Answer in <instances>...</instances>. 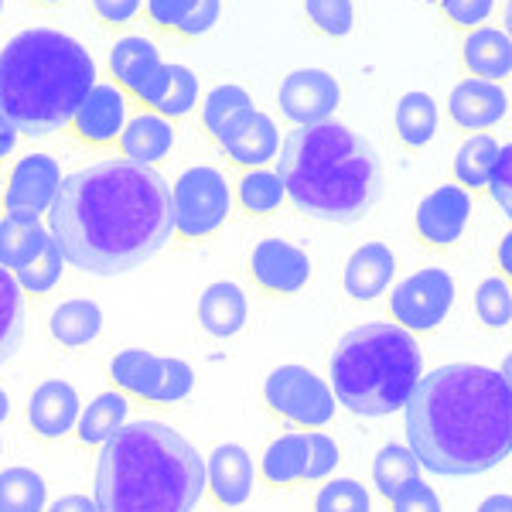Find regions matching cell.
I'll return each instance as SVG.
<instances>
[{
    "label": "cell",
    "mask_w": 512,
    "mask_h": 512,
    "mask_svg": "<svg viewBox=\"0 0 512 512\" xmlns=\"http://www.w3.org/2000/svg\"><path fill=\"white\" fill-rule=\"evenodd\" d=\"M48 233L65 263L93 277H120L151 263L175 236L171 188L158 168L106 161L62 178Z\"/></svg>",
    "instance_id": "obj_1"
},
{
    "label": "cell",
    "mask_w": 512,
    "mask_h": 512,
    "mask_svg": "<svg viewBox=\"0 0 512 512\" xmlns=\"http://www.w3.org/2000/svg\"><path fill=\"white\" fill-rule=\"evenodd\" d=\"M407 448L441 478L499 468L512 448V393L499 369L451 362L420 376L407 407Z\"/></svg>",
    "instance_id": "obj_2"
},
{
    "label": "cell",
    "mask_w": 512,
    "mask_h": 512,
    "mask_svg": "<svg viewBox=\"0 0 512 512\" xmlns=\"http://www.w3.org/2000/svg\"><path fill=\"white\" fill-rule=\"evenodd\" d=\"M205 461L161 420H127L99 448L93 502L99 512H195Z\"/></svg>",
    "instance_id": "obj_3"
},
{
    "label": "cell",
    "mask_w": 512,
    "mask_h": 512,
    "mask_svg": "<svg viewBox=\"0 0 512 512\" xmlns=\"http://www.w3.org/2000/svg\"><path fill=\"white\" fill-rule=\"evenodd\" d=\"M287 202L311 222L349 226L383 198V164L366 137L335 120L297 127L280 144Z\"/></svg>",
    "instance_id": "obj_4"
},
{
    "label": "cell",
    "mask_w": 512,
    "mask_h": 512,
    "mask_svg": "<svg viewBox=\"0 0 512 512\" xmlns=\"http://www.w3.org/2000/svg\"><path fill=\"white\" fill-rule=\"evenodd\" d=\"M93 86V55L62 31L31 28L0 48V113L24 137L38 140L69 130Z\"/></svg>",
    "instance_id": "obj_5"
},
{
    "label": "cell",
    "mask_w": 512,
    "mask_h": 512,
    "mask_svg": "<svg viewBox=\"0 0 512 512\" xmlns=\"http://www.w3.org/2000/svg\"><path fill=\"white\" fill-rule=\"evenodd\" d=\"M420 345L396 321L359 325L338 338L332 352V393L359 417H390L403 410L420 383Z\"/></svg>",
    "instance_id": "obj_6"
},
{
    "label": "cell",
    "mask_w": 512,
    "mask_h": 512,
    "mask_svg": "<svg viewBox=\"0 0 512 512\" xmlns=\"http://www.w3.org/2000/svg\"><path fill=\"white\" fill-rule=\"evenodd\" d=\"M233 212V188L222 171L198 164L181 171L171 185V226L181 243H202L226 226Z\"/></svg>",
    "instance_id": "obj_7"
},
{
    "label": "cell",
    "mask_w": 512,
    "mask_h": 512,
    "mask_svg": "<svg viewBox=\"0 0 512 512\" xmlns=\"http://www.w3.org/2000/svg\"><path fill=\"white\" fill-rule=\"evenodd\" d=\"M110 386L151 407H175L195 390V369L185 359H161L147 349H123L106 366Z\"/></svg>",
    "instance_id": "obj_8"
},
{
    "label": "cell",
    "mask_w": 512,
    "mask_h": 512,
    "mask_svg": "<svg viewBox=\"0 0 512 512\" xmlns=\"http://www.w3.org/2000/svg\"><path fill=\"white\" fill-rule=\"evenodd\" d=\"M263 403L270 407V414H277L280 420H287L294 427H304V431H321L325 424H332L338 407L332 386L315 369L297 366V362L277 366L267 376V383H263Z\"/></svg>",
    "instance_id": "obj_9"
},
{
    "label": "cell",
    "mask_w": 512,
    "mask_h": 512,
    "mask_svg": "<svg viewBox=\"0 0 512 512\" xmlns=\"http://www.w3.org/2000/svg\"><path fill=\"white\" fill-rule=\"evenodd\" d=\"M106 72H110L113 86H120L140 110L158 113L164 89H168V65H164L158 45L151 38L123 35L113 41Z\"/></svg>",
    "instance_id": "obj_10"
},
{
    "label": "cell",
    "mask_w": 512,
    "mask_h": 512,
    "mask_svg": "<svg viewBox=\"0 0 512 512\" xmlns=\"http://www.w3.org/2000/svg\"><path fill=\"white\" fill-rule=\"evenodd\" d=\"M454 308V280L444 270H417L390 291V318L414 335H427L444 325Z\"/></svg>",
    "instance_id": "obj_11"
},
{
    "label": "cell",
    "mask_w": 512,
    "mask_h": 512,
    "mask_svg": "<svg viewBox=\"0 0 512 512\" xmlns=\"http://www.w3.org/2000/svg\"><path fill=\"white\" fill-rule=\"evenodd\" d=\"M62 188V168L48 154H28L11 168L4 185V212L7 216L41 219L55 205Z\"/></svg>",
    "instance_id": "obj_12"
},
{
    "label": "cell",
    "mask_w": 512,
    "mask_h": 512,
    "mask_svg": "<svg viewBox=\"0 0 512 512\" xmlns=\"http://www.w3.org/2000/svg\"><path fill=\"white\" fill-rule=\"evenodd\" d=\"M338 103H342V89L332 72L321 69H294L287 72L277 89V106L284 120L294 127H311V123H325L335 117Z\"/></svg>",
    "instance_id": "obj_13"
},
{
    "label": "cell",
    "mask_w": 512,
    "mask_h": 512,
    "mask_svg": "<svg viewBox=\"0 0 512 512\" xmlns=\"http://www.w3.org/2000/svg\"><path fill=\"white\" fill-rule=\"evenodd\" d=\"M472 192L461 185H441L431 195L420 198L414 212V233L427 250H451L468 229L472 219Z\"/></svg>",
    "instance_id": "obj_14"
},
{
    "label": "cell",
    "mask_w": 512,
    "mask_h": 512,
    "mask_svg": "<svg viewBox=\"0 0 512 512\" xmlns=\"http://www.w3.org/2000/svg\"><path fill=\"white\" fill-rule=\"evenodd\" d=\"M250 280L267 297H291L304 291L311 280V260L301 246L287 243V239H260L253 246L250 260H246Z\"/></svg>",
    "instance_id": "obj_15"
},
{
    "label": "cell",
    "mask_w": 512,
    "mask_h": 512,
    "mask_svg": "<svg viewBox=\"0 0 512 512\" xmlns=\"http://www.w3.org/2000/svg\"><path fill=\"white\" fill-rule=\"evenodd\" d=\"M216 144L229 164L250 171V168H270V161L280 154L284 137H280L277 123L253 106V110L239 113L236 120H229L226 127H222Z\"/></svg>",
    "instance_id": "obj_16"
},
{
    "label": "cell",
    "mask_w": 512,
    "mask_h": 512,
    "mask_svg": "<svg viewBox=\"0 0 512 512\" xmlns=\"http://www.w3.org/2000/svg\"><path fill=\"white\" fill-rule=\"evenodd\" d=\"M509 113V96L502 89V82L489 79H475L465 76L461 82H454L451 96H448V120L454 130L461 134H489L499 127Z\"/></svg>",
    "instance_id": "obj_17"
},
{
    "label": "cell",
    "mask_w": 512,
    "mask_h": 512,
    "mask_svg": "<svg viewBox=\"0 0 512 512\" xmlns=\"http://www.w3.org/2000/svg\"><path fill=\"white\" fill-rule=\"evenodd\" d=\"M127 93L113 82H96L79 103L76 117H72L69 130L86 147H113L127 127Z\"/></svg>",
    "instance_id": "obj_18"
},
{
    "label": "cell",
    "mask_w": 512,
    "mask_h": 512,
    "mask_svg": "<svg viewBox=\"0 0 512 512\" xmlns=\"http://www.w3.org/2000/svg\"><path fill=\"white\" fill-rule=\"evenodd\" d=\"M256 485V461L243 444H219L205 461V492L219 509H239L250 502Z\"/></svg>",
    "instance_id": "obj_19"
},
{
    "label": "cell",
    "mask_w": 512,
    "mask_h": 512,
    "mask_svg": "<svg viewBox=\"0 0 512 512\" xmlns=\"http://www.w3.org/2000/svg\"><path fill=\"white\" fill-rule=\"evenodd\" d=\"M79 414V393L65 379H48L28 396V427L41 441H62V437L76 434Z\"/></svg>",
    "instance_id": "obj_20"
},
{
    "label": "cell",
    "mask_w": 512,
    "mask_h": 512,
    "mask_svg": "<svg viewBox=\"0 0 512 512\" xmlns=\"http://www.w3.org/2000/svg\"><path fill=\"white\" fill-rule=\"evenodd\" d=\"M144 18L181 41L205 38L222 18V0H144Z\"/></svg>",
    "instance_id": "obj_21"
},
{
    "label": "cell",
    "mask_w": 512,
    "mask_h": 512,
    "mask_svg": "<svg viewBox=\"0 0 512 512\" xmlns=\"http://www.w3.org/2000/svg\"><path fill=\"white\" fill-rule=\"evenodd\" d=\"M117 147L123 161L140 164V168H158L175 147V123L154 110H137L123 127Z\"/></svg>",
    "instance_id": "obj_22"
},
{
    "label": "cell",
    "mask_w": 512,
    "mask_h": 512,
    "mask_svg": "<svg viewBox=\"0 0 512 512\" xmlns=\"http://www.w3.org/2000/svg\"><path fill=\"white\" fill-rule=\"evenodd\" d=\"M461 65H465V76L475 79H512V38L502 28H492V24L465 31V38H461Z\"/></svg>",
    "instance_id": "obj_23"
},
{
    "label": "cell",
    "mask_w": 512,
    "mask_h": 512,
    "mask_svg": "<svg viewBox=\"0 0 512 512\" xmlns=\"http://www.w3.org/2000/svg\"><path fill=\"white\" fill-rule=\"evenodd\" d=\"M393 274H396V256L390 246L366 243L349 256V263H345L342 287L352 301L366 304V301H376V297L393 284Z\"/></svg>",
    "instance_id": "obj_24"
},
{
    "label": "cell",
    "mask_w": 512,
    "mask_h": 512,
    "mask_svg": "<svg viewBox=\"0 0 512 512\" xmlns=\"http://www.w3.org/2000/svg\"><path fill=\"white\" fill-rule=\"evenodd\" d=\"M198 325L212 338H233L243 332L246 318H250V304H246L243 287L233 280H216L198 297Z\"/></svg>",
    "instance_id": "obj_25"
},
{
    "label": "cell",
    "mask_w": 512,
    "mask_h": 512,
    "mask_svg": "<svg viewBox=\"0 0 512 512\" xmlns=\"http://www.w3.org/2000/svg\"><path fill=\"white\" fill-rule=\"evenodd\" d=\"M103 332V311L96 301H62L48 315V338L62 349H82V345L96 342Z\"/></svg>",
    "instance_id": "obj_26"
},
{
    "label": "cell",
    "mask_w": 512,
    "mask_h": 512,
    "mask_svg": "<svg viewBox=\"0 0 512 512\" xmlns=\"http://www.w3.org/2000/svg\"><path fill=\"white\" fill-rule=\"evenodd\" d=\"M499 151L502 147L495 144L492 134H468L451 164L454 185H461L472 195H489V181H492L495 161H499Z\"/></svg>",
    "instance_id": "obj_27"
},
{
    "label": "cell",
    "mask_w": 512,
    "mask_h": 512,
    "mask_svg": "<svg viewBox=\"0 0 512 512\" xmlns=\"http://www.w3.org/2000/svg\"><path fill=\"white\" fill-rule=\"evenodd\" d=\"M437 123H441V110L427 93H403L393 113V130L407 151H424L427 144L437 137Z\"/></svg>",
    "instance_id": "obj_28"
},
{
    "label": "cell",
    "mask_w": 512,
    "mask_h": 512,
    "mask_svg": "<svg viewBox=\"0 0 512 512\" xmlns=\"http://www.w3.org/2000/svg\"><path fill=\"white\" fill-rule=\"evenodd\" d=\"M233 202L239 205V212L250 219H267V216H277L287 202V188H284V178L280 171L274 168H250L239 175V185H236V195Z\"/></svg>",
    "instance_id": "obj_29"
},
{
    "label": "cell",
    "mask_w": 512,
    "mask_h": 512,
    "mask_svg": "<svg viewBox=\"0 0 512 512\" xmlns=\"http://www.w3.org/2000/svg\"><path fill=\"white\" fill-rule=\"evenodd\" d=\"M127 420H130V396L127 393H120V390L99 393L96 400L79 414L76 437L86 444V448H103Z\"/></svg>",
    "instance_id": "obj_30"
},
{
    "label": "cell",
    "mask_w": 512,
    "mask_h": 512,
    "mask_svg": "<svg viewBox=\"0 0 512 512\" xmlns=\"http://www.w3.org/2000/svg\"><path fill=\"white\" fill-rule=\"evenodd\" d=\"M304 472H308V441H304V434H280L277 441H270V448L263 451L260 475L270 489L301 485Z\"/></svg>",
    "instance_id": "obj_31"
},
{
    "label": "cell",
    "mask_w": 512,
    "mask_h": 512,
    "mask_svg": "<svg viewBox=\"0 0 512 512\" xmlns=\"http://www.w3.org/2000/svg\"><path fill=\"white\" fill-rule=\"evenodd\" d=\"M52 239L41 219L31 216H4L0 219V267L18 274L31 256L41 253V246Z\"/></svg>",
    "instance_id": "obj_32"
},
{
    "label": "cell",
    "mask_w": 512,
    "mask_h": 512,
    "mask_svg": "<svg viewBox=\"0 0 512 512\" xmlns=\"http://www.w3.org/2000/svg\"><path fill=\"white\" fill-rule=\"evenodd\" d=\"M24 342V291L11 270L0 267V369Z\"/></svg>",
    "instance_id": "obj_33"
},
{
    "label": "cell",
    "mask_w": 512,
    "mask_h": 512,
    "mask_svg": "<svg viewBox=\"0 0 512 512\" xmlns=\"http://www.w3.org/2000/svg\"><path fill=\"white\" fill-rule=\"evenodd\" d=\"M48 485L35 468H4L0 472V512H45Z\"/></svg>",
    "instance_id": "obj_34"
},
{
    "label": "cell",
    "mask_w": 512,
    "mask_h": 512,
    "mask_svg": "<svg viewBox=\"0 0 512 512\" xmlns=\"http://www.w3.org/2000/svg\"><path fill=\"white\" fill-rule=\"evenodd\" d=\"M417 478H420V461L407 444H386V448H379L373 461V485L386 502L400 489H407L410 482H417Z\"/></svg>",
    "instance_id": "obj_35"
},
{
    "label": "cell",
    "mask_w": 512,
    "mask_h": 512,
    "mask_svg": "<svg viewBox=\"0 0 512 512\" xmlns=\"http://www.w3.org/2000/svg\"><path fill=\"white\" fill-rule=\"evenodd\" d=\"M253 106H256L253 96L246 93L243 86H233V82H226V86H216L209 96L202 99V110H198V123H202L205 134L216 140L229 120H236L239 113L253 110Z\"/></svg>",
    "instance_id": "obj_36"
},
{
    "label": "cell",
    "mask_w": 512,
    "mask_h": 512,
    "mask_svg": "<svg viewBox=\"0 0 512 512\" xmlns=\"http://www.w3.org/2000/svg\"><path fill=\"white\" fill-rule=\"evenodd\" d=\"M62 270H65V256L59 250V243H55V239H48V243L41 246V253L31 256V260L24 263L14 277H18L21 291L28 297H45V294H52L55 287H59Z\"/></svg>",
    "instance_id": "obj_37"
},
{
    "label": "cell",
    "mask_w": 512,
    "mask_h": 512,
    "mask_svg": "<svg viewBox=\"0 0 512 512\" xmlns=\"http://www.w3.org/2000/svg\"><path fill=\"white\" fill-rule=\"evenodd\" d=\"M304 21L328 41H342L355 28V4L352 0H301Z\"/></svg>",
    "instance_id": "obj_38"
},
{
    "label": "cell",
    "mask_w": 512,
    "mask_h": 512,
    "mask_svg": "<svg viewBox=\"0 0 512 512\" xmlns=\"http://www.w3.org/2000/svg\"><path fill=\"white\" fill-rule=\"evenodd\" d=\"M202 103V86H198V76L185 65H168V89H164V99L158 106V113L164 120H185L195 113V106Z\"/></svg>",
    "instance_id": "obj_39"
},
{
    "label": "cell",
    "mask_w": 512,
    "mask_h": 512,
    "mask_svg": "<svg viewBox=\"0 0 512 512\" xmlns=\"http://www.w3.org/2000/svg\"><path fill=\"white\" fill-rule=\"evenodd\" d=\"M315 512H373V495L355 478H332L311 499Z\"/></svg>",
    "instance_id": "obj_40"
},
{
    "label": "cell",
    "mask_w": 512,
    "mask_h": 512,
    "mask_svg": "<svg viewBox=\"0 0 512 512\" xmlns=\"http://www.w3.org/2000/svg\"><path fill=\"white\" fill-rule=\"evenodd\" d=\"M475 318L482 321L489 332H499L512 321V287L499 274L485 277L475 291Z\"/></svg>",
    "instance_id": "obj_41"
},
{
    "label": "cell",
    "mask_w": 512,
    "mask_h": 512,
    "mask_svg": "<svg viewBox=\"0 0 512 512\" xmlns=\"http://www.w3.org/2000/svg\"><path fill=\"white\" fill-rule=\"evenodd\" d=\"M304 441H308V472H304V482H321V478L335 475L338 468V444L328 434L321 431H304Z\"/></svg>",
    "instance_id": "obj_42"
},
{
    "label": "cell",
    "mask_w": 512,
    "mask_h": 512,
    "mask_svg": "<svg viewBox=\"0 0 512 512\" xmlns=\"http://www.w3.org/2000/svg\"><path fill=\"white\" fill-rule=\"evenodd\" d=\"M441 18L458 31H475L492 18L495 0H437Z\"/></svg>",
    "instance_id": "obj_43"
},
{
    "label": "cell",
    "mask_w": 512,
    "mask_h": 512,
    "mask_svg": "<svg viewBox=\"0 0 512 512\" xmlns=\"http://www.w3.org/2000/svg\"><path fill=\"white\" fill-rule=\"evenodd\" d=\"M390 512H444V506L431 485H427L424 478H417V482H410L407 489H400L393 495Z\"/></svg>",
    "instance_id": "obj_44"
},
{
    "label": "cell",
    "mask_w": 512,
    "mask_h": 512,
    "mask_svg": "<svg viewBox=\"0 0 512 512\" xmlns=\"http://www.w3.org/2000/svg\"><path fill=\"white\" fill-rule=\"evenodd\" d=\"M89 11L103 28L120 31L144 11V0H89Z\"/></svg>",
    "instance_id": "obj_45"
},
{
    "label": "cell",
    "mask_w": 512,
    "mask_h": 512,
    "mask_svg": "<svg viewBox=\"0 0 512 512\" xmlns=\"http://www.w3.org/2000/svg\"><path fill=\"white\" fill-rule=\"evenodd\" d=\"M489 195H492V202L512 219V144H506L499 151V161H495V171L489 181Z\"/></svg>",
    "instance_id": "obj_46"
},
{
    "label": "cell",
    "mask_w": 512,
    "mask_h": 512,
    "mask_svg": "<svg viewBox=\"0 0 512 512\" xmlns=\"http://www.w3.org/2000/svg\"><path fill=\"white\" fill-rule=\"evenodd\" d=\"M492 260H495V274L506 280V284H512V229L499 239V243H495Z\"/></svg>",
    "instance_id": "obj_47"
},
{
    "label": "cell",
    "mask_w": 512,
    "mask_h": 512,
    "mask_svg": "<svg viewBox=\"0 0 512 512\" xmlns=\"http://www.w3.org/2000/svg\"><path fill=\"white\" fill-rule=\"evenodd\" d=\"M18 137H21V130L0 113V161H7L14 151H18Z\"/></svg>",
    "instance_id": "obj_48"
},
{
    "label": "cell",
    "mask_w": 512,
    "mask_h": 512,
    "mask_svg": "<svg viewBox=\"0 0 512 512\" xmlns=\"http://www.w3.org/2000/svg\"><path fill=\"white\" fill-rule=\"evenodd\" d=\"M45 512H99L93 499H86V495H62L59 502H52Z\"/></svg>",
    "instance_id": "obj_49"
},
{
    "label": "cell",
    "mask_w": 512,
    "mask_h": 512,
    "mask_svg": "<svg viewBox=\"0 0 512 512\" xmlns=\"http://www.w3.org/2000/svg\"><path fill=\"white\" fill-rule=\"evenodd\" d=\"M478 512H512V495H489Z\"/></svg>",
    "instance_id": "obj_50"
},
{
    "label": "cell",
    "mask_w": 512,
    "mask_h": 512,
    "mask_svg": "<svg viewBox=\"0 0 512 512\" xmlns=\"http://www.w3.org/2000/svg\"><path fill=\"white\" fill-rule=\"evenodd\" d=\"M499 376H502V383L509 386V393H512V352L502 359V366H499Z\"/></svg>",
    "instance_id": "obj_51"
},
{
    "label": "cell",
    "mask_w": 512,
    "mask_h": 512,
    "mask_svg": "<svg viewBox=\"0 0 512 512\" xmlns=\"http://www.w3.org/2000/svg\"><path fill=\"white\" fill-rule=\"evenodd\" d=\"M7 417H11V396H7V390L0 386V424H4Z\"/></svg>",
    "instance_id": "obj_52"
},
{
    "label": "cell",
    "mask_w": 512,
    "mask_h": 512,
    "mask_svg": "<svg viewBox=\"0 0 512 512\" xmlns=\"http://www.w3.org/2000/svg\"><path fill=\"white\" fill-rule=\"evenodd\" d=\"M506 35L512 38V0H506Z\"/></svg>",
    "instance_id": "obj_53"
},
{
    "label": "cell",
    "mask_w": 512,
    "mask_h": 512,
    "mask_svg": "<svg viewBox=\"0 0 512 512\" xmlns=\"http://www.w3.org/2000/svg\"><path fill=\"white\" fill-rule=\"evenodd\" d=\"M31 4H38V7H59V4H65V0H31Z\"/></svg>",
    "instance_id": "obj_54"
},
{
    "label": "cell",
    "mask_w": 512,
    "mask_h": 512,
    "mask_svg": "<svg viewBox=\"0 0 512 512\" xmlns=\"http://www.w3.org/2000/svg\"><path fill=\"white\" fill-rule=\"evenodd\" d=\"M0 18H4V0H0Z\"/></svg>",
    "instance_id": "obj_55"
},
{
    "label": "cell",
    "mask_w": 512,
    "mask_h": 512,
    "mask_svg": "<svg viewBox=\"0 0 512 512\" xmlns=\"http://www.w3.org/2000/svg\"><path fill=\"white\" fill-rule=\"evenodd\" d=\"M0 451H4V441H0Z\"/></svg>",
    "instance_id": "obj_56"
},
{
    "label": "cell",
    "mask_w": 512,
    "mask_h": 512,
    "mask_svg": "<svg viewBox=\"0 0 512 512\" xmlns=\"http://www.w3.org/2000/svg\"><path fill=\"white\" fill-rule=\"evenodd\" d=\"M509 454H512V448H509Z\"/></svg>",
    "instance_id": "obj_57"
}]
</instances>
